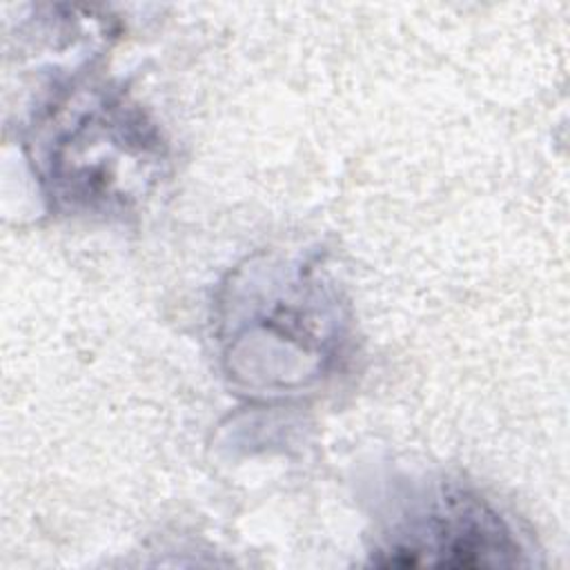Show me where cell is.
<instances>
[{"label": "cell", "mask_w": 570, "mask_h": 570, "mask_svg": "<svg viewBox=\"0 0 570 570\" xmlns=\"http://www.w3.org/2000/svg\"><path fill=\"white\" fill-rule=\"evenodd\" d=\"M383 566L499 568L521 563V546L505 521L476 494L436 490L394 528Z\"/></svg>", "instance_id": "1"}]
</instances>
